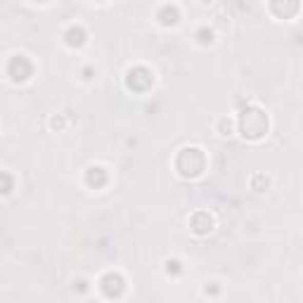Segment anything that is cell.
I'll list each match as a JSON object with an SVG mask.
<instances>
[{
  "instance_id": "obj_3",
  "label": "cell",
  "mask_w": 303,
  "mask_h": 303,
  "mask_svg": "<svg viewBox=\"0 0 303 303\" xmlns=\"http://www.w3.org/2000/svg\"><path fill=\"white\" fill-rule=\"evenodd\" d=\"M102 289H105V294L109 298L118 296V294H121V289H124V279L118 277V275H107V277L102 279Z\"/></svg>"
},
{
  "instance_id": "obj_4",
  "label": "cell",
  "mask_w": 303,
  "mask_h": 303,
  "mask_svg": "<svg viewBox=\"0 0 303 303\" xmlns=\"http://www.w3.org/2000/svg\"><path fill=\"white\" fill-rule=\"evenodd\" d=\"M67 43L71 45V48H78V45L86 43V31L80 29V26H71L67 31Z\"/></svg>"
},
{
  "instance_id": "obj_7",
  "label": "cell",
  "mask_w": 303,
  "mask_h": 303,
  "mask_svg": "<svg viewBox=\"0 0 303 303\" xmlns=\"http://www.w3.org/2000/svg\"><path fill=\"white\" fill-rule=\"evenodd\" d=\"M10 190H12V178L0 171V192H3V194H7Z\"/></svg>"
},
{
  "instance_id": "obj_5",
  "label": "cell",
  "mask_w": 303,
  "mask_h": 303,
  "mask_svg": "<svg viewBox=\"0 0 303 303\" xmlns=\"http://www.w3.org/2000/svg\"><path fill=\"white\" fill-rule=\"evenodd\" d=\"M107 180V175H105V168H99V166H93V168H88V183L90 185H95V187H99L102 183Z\"/></svg>"
},
{
  "instance_id": "obj_9",
  "label": "cell",
  "mask_w": 303,
  "mask_h": 303,
  "mask_svg": "<svg viewBox=\"0 0 303 303\" xmlns=\"http://www.w3.org/2000/svg\"><path fill=\"white\" fill-rule=\"evenodd\" d=\"M41 3H45V0H41Z\"/></svg>"
},
{
  "instance_id": "obj_1",
  "label": "cell",
  "mask_w": 303,
  "mask_h": 303,
  "mask_svg": "<svg viewBox=\"0 0 303 303\" xmlns=\"http://www.w3.org/2000/svg\"><path fill=\"white\" fill-rule=\"evenodd\" d=\"M268 128V118L258 109L241 112V135L244 137H260Z\"/></svg>"
},
{
  "instance_id": "obj_6",
  "label": "cell",
  "mask_w": 303,
  "mask_h": 303,
  "mask_svg": "<svg viewBox=\"0 0 303 303\" xmlns=\"http://www.w3.org/2000/svg\"><path fill=\"white\" fill-rule=\"evenodd\" d=\"M159 22L164 26L175 24V22H178V10H175V7H164V12L159 14Z\"/></svg>"
},
{
  "instance_id": "obj_8",
  "label": "cell",
  "mask_w": 303,
  "mask_h": 303,
  "mask_svg": "<svg viewBox=\"0 0 303 303\" xmlns=\"http://www.w3.org/2000/svg\"><path fill=\"white\" fill-rule=\"evenodd\" d=\"M166 270H168V272H180V263H178V260H168V263H166Z\"/></svg>"
},
{
  "instance_id": "obj_2",
  "label": "cell",
  "mask_w": 303,
  "mask_h": 303,
  "mask_svg": "<svg viewBox=\"0 0 303 303\" xmlns=\"http://www.w3.org/2000/svg\"><path fill=\"white\" fill-rule=\"evenodd\" d=\"M10 76H12V80H26L29 76H31V62L26 59V57L17 55L12 57V62H10Z\"/></svg>"
}]
</instances>
